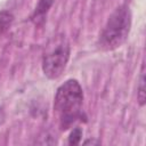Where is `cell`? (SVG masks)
Segmentation results:
<instances>
[{"label": "cell", "mask_w": 146, "mask_h": 146, "mask_svg": "<svg viewBox=\"0 0 146 146\" xmlns=\"http://www.w3.org/2000/svg\"><path fill=\"white\" fill-rule=\"evenodd\" d=\"M82 105L83 90L78 80L70 79L58 87L54 99V112L62 130H67L76 121L82 120Z\"/></svg>", "instance_id": "1"}, {"label": "cell", "mask_w": 146, "mask_h": 146, "mask_svg": "<svg viewBox=\"0 0 146 146\" xmlns=\"http://www.w3.org/2000/svg\"><path fill=\"white\" fill-rule=\"evenodd\" d=\"M131 29V11L128 6L117 7L108 17L98 38V47L104 51H112L121 47L128 39Z\"/></svg>", "instance_id": "2"}, {"label": "cell", "mask_w": 146, "mask_h": 146, "mask_svg": "<svg viewBox=\"0 0 146 146\" xmlns=\"http://www.w3.org/2000/svg\"><path fill=\"white\" fill-rule=\"evenodd\" d=\"M70 58V43L65 35L55 36L48 44L46 52L42 57L43 74L51 80L58 79Z\"/></svg>", "instance_id": "3"}, {"label": "cell", "mask_w": 146, "mask_h": 146, "mask_svg": "<svg viewBox=\"0 0 146 146\" xmlns=\"http://www.w3.org/2000/svg\"><path fill=\"white\" fill-rule=\"evenodd\" d=\"M137 102L140 106H144L146 103V88H145V64L143 62L141 70H140V76L139 82L137 87Z\"/></svg>", "instance_id": "4"}, {"label": "cell", "mask_w": 146, "mask_h": 146, "mask_svg": "<svg viewBox=\"0 0 146 146\" xmlns=\"http://www.w3.org/2000/svg\"><path fill=\"white\" fill-rule=\"evenodd\" d=\"M52 3H54V0H39V3L35 7V11H34L32 18L33 19L42 18L47 14L49 8L52 6Z\"/></svg>", "instance_id": "5"}, {"label": "cell", "mask_w": 146, "mask_h": 146, "mask_svg": "<svg viewBox=\"0 0 146 146\" xmlns=\"http://www.w3.org/2000/svg\"><path fill=\"white\" fill-rule=\"evenodd\" d=\"M13 21H14V15L10 11H7V10L0 11V32L2 33L7 31L10 27Z\"/></svg>", "instance_id": "6"}, {"label": "cell", "mask_w": 146, "mask_h": 146, "mask_svg": "<svg viewBox=\"0 0 146 146\" xmlns=\"http://www.w3.org/2000/svg\"><path fill=\"white\" fill-rule=\"evenodd\" d=\"M81 137H82V129L81 128H74L72 130V132L70 133V137H68V144L70 145H76L80 143L81 140Z\"/></svg>", "instance_id": "7"}, {"label": "cell", "mask_w": 146, "mask_h": 146, "mask_svg": "<svg viewBox=\"0 0 146 146\" xmlns=\"http://www.w3.org/2000/svg\"><path fill=\"white\" fill-rule=\"evenodd\" d=\"M5 120H6V114H5L3 108L0 106V125H2L5 123Z\"/></svg>", "instance_id": "8"}]
</instances>
